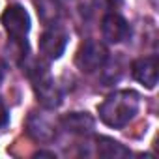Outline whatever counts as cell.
Wrapping results in <instances>:
<instances>
[{"instance_id": "1", "label": "cell", "mask_w": 159, "mask_h": 159, "mask_svg": "<svg viewBox=\"0 0 159 159\" xmlns=\"http://www.w3.org/2000/svg\"><path fill=\"white\" fill-rule=\"evenodd\" d=\"M140 98L133 90H118L111 94L101 105H99V118L105 125L122 129L125 127L139 112Z\"/></svg>"}, {"instance_id": "2", "label": "cell", "mask_w": 159, "mask_h": 159, "mask_svg": "<svg viewBox=\"0 0 159 159\" xmlns=\"http://www.w3.org/2000/svg\"><path fill=\"white\" fill-rule=\"evenodd\" d=\"M32 83H34V92L38 96V101L45 109H56L62 103V94L52 81V77L45 66H36L34 69L28 71Z\"/></svg>"}, {"instance_id": "3", "label": "cell", "mask_w": 159, "mask_h": 159, "mask_svg": "<svg viewBox=\"0 0 159 159\" xmlns=\"http://www.w3.org/2000/svg\"><path fill=\"white\" fill-rule=\"evenodd\" d=\"M107 58H109L107 47L96 39H88L79 49V52L75 56V64L83 73H94L105 66Z\"/></svg>"}, {"instance_id": "4", "label": "cell", "mask_w": 159, "mask_h": 159, "mask_svg": "<svg viewBox=\"0 0 159 159\" xmlns=\"http://www.w3.org/2000/svg\"><path fill=\"white\" fill-rule=\"evenodd\" d=\"M0 21H2L6 32L11 36V39L15 41H25L28 30H30V17L26 13V10L19 4H13L10 6L2 17H0Z\"/></svg>"}, {"instance_id": "5", "label": "cell", "mask_w": 159, "mask_h": 159, "mask_svg": "<svg viewBox=\"0 0 159 159\" xmlns=\"http://www.w3.org/2000/svg\"><path fill=\"white\" fill-rule=\"evenodd\" d=\"M66 45H67V32L54 25H51V28L45 30L39 39V51L49 60L60 58L66 51Z\"/></svg>"}, {"instance_id": "6", "label": "cell", "mask_w": 159, "mask_h": 159, "mask_svg": "<svg viewBox=\"0 0 159 159\" xmlns=\"http://www.w3.org/2000/svg\"><path fill=\"white\" fill-rule=\"evenodd\" d=\"M131 73H133L135 81H139L146 88H155L157 79H159V60H157V56L152 54V56H144V58L135 60L133 66H131Z\"/></svg>"}, {"instance_id": "7", "label": "cell", "mask_w": 159, "mask_h": 159, "mask_svg": "<svg viewBox=\"0 0 159 159\" xmlns=\"http://www.w3.org/2000/svg\"><path fill=\"white\" fill-rule=\"evenodd\" d=\"M101 34L109 43H120V41L127 39L131 30H129V25H127V21L124 17L111 11L101 21Z\"/></svg>"}, {"instance_id": "8", "label": "cell", "mask_w": 159, "mask_h": 159, "mask_svg": "<svg viewBox=\"0 0 159 159\" xmlns=\"http://www.w3.org/2000/svg\"><path fill=\"white\" fill-rule=\"evenodd\" d=\"M28 133L41 142H49L56 137V129L51 124V120H47L43 114H30L28 118Z\"/></svg>"}, {"instance_id": "9", "label": "cell", "mask_w": 159, "mask_h": 159, "mask_svg": "<svg viewBox=\"0 0 159 159\" xmlns=\"http://www.w3.org/2000/svg\"><path fill=\"white\" fill-rule=\"evenodd\" d=\"M62 124L67 131L83 133V135H86L94 129V118L88 112H71L62 118Z\"/></svg>"}, {"instance_id": "10", "label": "cell", "mask_w": 159, "mask_h": 159, "mask_svg": "<svg viewBox=\"0 0 159 159\" xmlns=\"http://www.w3.org/2000/svg\"><path fill=\"white\" fill-rule=\"evenodd\" d=\"M98 155L107 157V159H120V157L131 155V152L124 144H120L109 137H99L98 139Z\"/></svg>"}, {"instance_id": "11", "label": "cell", "mask_w": 159, "mask_h": 159, "mask_svg": "<svg viewBox=\"0 0 159 159\" xmlns=\"http://www.w3.org/2000/svg\"><path fill=\"white\" fill-rule=\"evenodd\" d=\"M36 6H38V13L41 17L43 23L47 25H54V21L60 15V4L56 0H36Z\"/></svg>"}, {"instance_id": "12", "label": "cell", "mask_w": 159, "mask_h": 159, "mask_svg": "<svg viewBox=\"0 0 159 159\" xmlns=\"http://www.w3.org/2000/svg\"><path fill=\"white\" fill-rule=\"evenodd\" d=\"M122 2H124V0H94L96 8H99L103 11H114L116 8L122 6Z\"/></svg>"}, {"instance_id": "13", "label": "cell", "mask_w": 159, "mask_h": 159, "mask_svg": "<svg viewBox=\"0 0 159 159\" xmlns=\"http://www.w3.org/2000/svg\"><path fill=\"white\" fill-rule=\"evenodd\" d=\"M6 122H8V111H6V107L2 105V101H0V127L6 125Z\"/></svg>"}, {"instance_id": "14", "label": "cell", "mask_w": 159, "mask_h": 159, "mask_svg": "<svg viewBox=\"0 0 159 159\" xmlns=\"http://www.w3.org/2000/svg\"><path fill=\"white\" fill-rule=\"evenodd\" d=\"M56 2H58V4H64V2H66V0H56Z\"/></svg>"}, {"instance_id": "15", "label": "cell", "mask_w": 159, "mask_h": 159, "mask_svg": "<svg viewBox=\"0 0 159 159\" xmlns=\"http://www.w3.org/2000/svg\"><path fill=\"white\" fill-rule=\"evenodd\" d=\"M0 81H2V75H0Z\"/></svg>"}]
</instances>
